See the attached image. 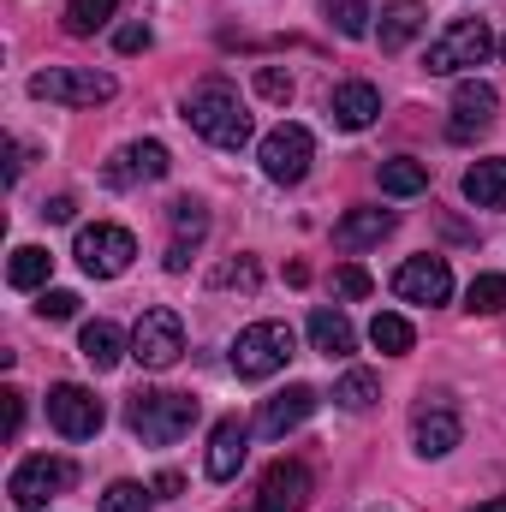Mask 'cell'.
<instances>
[{"label": "cell", "mask_w": 506, "mask_h": 512, "mask_svg": "<svg viewBox=\"0 0 506 512\" xmlns=\"http://www.w3.org/2000/svg\"><path fill=\"white\" fill-rule=\"evenodd\" d=\"M185 126L197 137H209L215 149H245L251 143V114H245V102L227 78H203L185 96Z\"/></svg>", "instance_id": "6da1fadb"}, {"label": "cell", "mask_w": 506, "mask_h": 512, "mask_svg": "<svg viewBox=\"0 0 506 512\" xmlns=\"http://www.w3.org/2000/svg\"><path fill=\"white\" fill-rule=\"evenodd\" d=\"M126 423L143 447H173L179 435H191L197 399H191V393H155V387H143V393H131Z\"/></svg>", "instance_id": "7a4b0ae2"}, {"label": "cell", "mask_w": 506, "mask_h": 512, "mask_svg": "<svg viewBox=\"0 0 506 512\" xmlns=\"http://www.w3.org/2000/svg\"><path fill=\"white\" fill-rule=\"evenodd\" d=\"M292 346H298V334H292L286 322H251V328H239V340H233L227 364H233V376H239V382H262V376L286 370Z\"/></svg>", "instance_id": "3957f363"}, {"label": "cell", "mask_w": 506, "mask_h": 512, "mask_svg": "<svg viewBox=\"0 0 506 512\" xmlns=\"http://www.w3.org/2000/svg\"><path fill=\"white\" fill-rule=\"evenodd\" d=\"M501 42H495V30L483 24V18H453L435 42H429V72L435 78H453V72H465V66H483L489 54H495Z\"/></svg>", "instance_id": "277c9868"}, {"label": "cell", "mask_w": 506, "mask_h": 512, "mask_svg": "<svg viewBox=\"0 0 506 512\" xmlns=\"http://www.w3.org/2000/svg\"><path fill=\"white\" fill-rule=\"evenodd\" d=\"M30 96L60 102V108H102V102H114V78L96 66H48L30 78Z\"/></svg>", "instance_id": "5b68a950"}, {"label": "cell", "mask_w": 506, "mask_h": 512, "mask_svg": "<svg viewBox=\"0 0 506 512\" xmlns=\"http://www.w3.org/2000/svg\"><path fill=\"white\" fill-rule=\"evenodd\" d=\"M131 358L143 370H173L185 358V322H179V310H167V304L143 310L137 328H131Z\"/></svg>", "instance_id": "8992f818"}, {"label": "cell", "mask_w": 506, "mask_h": 512, "mask_svg": "<svg viewBox=\"0 0 506 512\" xmlns=\"http://www.w3.org/2000/svg\"><path fill=\"white\" fill-rule=\"evenodd\" d=\"M72 465L66 459H48V453H36V459H18V471L6 477V495H12V507L18 512H42L60 489H72Z\"/></svg>", "instance_id": "52a82bcc"}, {"label": "cell", "mask_w": 506, "mask_h": 512, "mask_svg": "<svg viewBox=\"0 0 506 512\" xmlns=\"http://www.w3.org/2000/svg\"><path fill=\"white\" fill-rule=\"evenodd\" d=\"M78 268L90 274V280H120L131 268V256H137V239H131L126 227H114V221H96V227H84L78 233Z\"/></svg>", "instance_id": "ba28073f"}, {"label": "cell", "mask_w": 506, "mask_h": 512, "mask_svg": "<svg viewBox=\"0 0 506 512\" xmlns=\"http://www.w3.org/2000/svg\"><path fill=\"white\" fill-rule=\"evenodd\" d=\"M310 155H316V137L304 126H274L262 143H256V161L274 185H298L310 173Z\"/></svg>", "instance_id": "9c48e42d"}, {"label": "cell", "mask_w": 506, "mask_h": 512, "mask_svg": "<svg viewBox=\"0 0 506 512\" xmlns=\"http://www.w3.org/2000/svg\"><path fill=\"white\" fill-rule=\"evenodd\" d=\"M48 423H54L66 441H90V435H102V399L78 382H60L48 393Z\"/></svg>", "instance_id": "30bf717a"}, {"label": "cell", "mask_w": 506, "mask_h": 512, "mask_svg": "<svg viewBox=\"0 0 506 512\" xmlns=\"http://www.w3.org/2000/svg\"><path fill=\"white\" fill-rule=\"evenodd\" d=\"M393 292L405 304H447L453 298V268L447 256H405L399 274H393Z\"/></svg>", "instance_id": "8fae6325"}, {"label": "cell", "mask_w": 506, "mask_h": 512, "mask_svg": "<svg viewBox=\"0 0 506 512\" xmlns=\"http://www.w3.org/2000/svg\"><path fill=\"white\" fill-rule=\"evenodd\" d=\"M167 143H155V137H143V143H126L108 167H102V179L114 185V191H126V185H137V179H167Z\"/></svg>", "instance_id": "7c38bea8"}, {"label": "cell", "mask_w": 506, "mask_h": 512, "mask_svg": "<svg viewBox=\"0 0 506 512\" xmlns=\"http://www.w3.org/2000/svg\"><path fill=\"white\" fill-rule=\"evenodd\" d=\"M316 411V387H304V382H292L286 393H268L262 399V411H256V429L268 435V441H286L304 417Z\"/></svg>", "instance_id": "4fadbf2b"}, {"label": "cell", "mask_w": 506, "mask_h": 512, "mask_svg": "<svg viewBox=\"0 0 506 512\" xmlns=\"http://www.w3.org/2000/svg\"><path fill=\"white\" fill-rule=\"evenodd\" d=\"M304 501H310V471L298 459L268 465V477L256 489V512H304Z\"/></svg>", "instance_id": "5bb4252c"}, {"label": "cell", "mask_w": 506, "mask_h": 512, "mask_svg": "<svg viewBox=\"0 0 506 512\" xmlns=\"http://www.w3.org/2000/svg\"><path fill=\"white\" fill-rule=\"evenodd\" d=\"M245 453H251V429L239 417H221L215 435H209V477L215 483H233L239 465H245Z\"/></svg>", "instance_id": "9a60e30c"}, {"label": "cell", "mask_w": 506, "mask_h": 512, "mask_svg": "<svg viewBox=\"0 0 506 512\" xmlns=\"http://www.w3.org/2000/svg\"><path fill=\"white\" fill-rule=\"evenodd\" d=\"M495 108H501V96H495V84H483V78H465L459 90H453V137H471V131H483L495 120Z\"/></svg>", "instance_id": "2e32d148"}, {"label": "cell", "mask_w": 506, "mask_h": 512, "mask_svg": "<svg viewBox=\"0 0 506 512\" xmlns=\"http://www.w3.org/2000/svg\"><path fill=\"white\" fill-rule=\"evenodd\" d=\"M328 114H334V126H340V131H364V126H376V114H381V90H376V84H364V78H352V84H340V90L328 96Z\"/></svg>", "instance_id": "e0dca14e"}, {"label": "cell", "mask_w": 506, "mask_h": 512, "mask_svg": "<svg viewBox=\"0 0 506 512\" xmlns=\"http://www.w3.org/2000/svg\"><path fill=\"white\" fill-rule=\"evenodd\" d=\"M459 435H465L459 411H447V405H435V411H417V429H411V441H417V453H423V459H447V453L459 447Z\"/></svg>", "instance_id": "ac0fdd59"}, {"label": "cell", "mask_w": 506, "mask_h": 512, "mask_svg": "<svg viewBox=\"0 0 506 512\" xmlns=\"http://www.w3.org/2000/svg\"><path fill=\"white\" fill-rule=\"evenodd\" d=\"M387 233H393V209H346L334 221V245L340 251H370Z\"/></svg>", "instance_id": "d6986e66"}, {"label": "cell", "mask_w": 506, "mask_h": 512, "mask_svg": "<svg viewBox=\"0 0 506 512\" xmlns=\"http://www.w3.org/2000/svg\"><path fill=\"white\" fill-rule=\"evenodd\" d=\"M423 24H429L423 0H387V6H381V30H376V36H381V54H399V48H405Z\"/></svg>", "instance_id": "ffe728a7"}, {"label": "cell", "mask_w": 506, "mask_h": 512, "mask_svg": "<svg viewBox=\"0 0 506 512\" xmlns=\"http://www.w3.org/2000/svg\"><path fill=\"white\" fill-rule=\"evenodd\" d=\"M310 346L322 352V358H352V346H358V334H352V322L340 316V310H310Z\"/></svg>", "instance_id": "44dd1931"}, {"label": "cell", "mask_w": 506, "mask_h": 512, "mask_svg": "<svg viewBox=\"0 0 506 512\" xmlns=\"http://www.w3.org/2000/svg\"><path fill=\"white\" fill-rule=\"evenodd\" d=\"M78 352H84V364H90V370H114V364L126 358V334H120L114 322H84Z\"/></svg>", "instance_id": "7402d4cb"}, {"label": "cell", "mask_w": 506, "mask_h": 512, "mask_svg": "<svg viewBox=\"0 0 506 512\" xmlns=\"http://www.w3.org/2000/svg\"><path fill=\"white\" fill-rule=\"evenodd\" d=\"M465 197H471L477 209H506V155L465 167Z\"/></svg>", "instance_id": "603a6c76"}, {"label": "cell", "mask_w": 506, "mask_h": 512, "mask_svg": "<svg viewBox=\"0 0 506 512\" xmlns=\"http://www.w3.org/2000/svg\"><path fill=\"white\" fill-rule=\"evenodd\" d=\"M48 274H54V256L42 251V245H18V251H12V262H6V280H12L18 292L48 286Z\"/></svg>", "instance_id": "cb8c5ba5"}, {"label": "cell", "mask_w": 506, "mask_h": 512, "mask_svg": "<svg viewBox=\"0 0 506 512\" xmlns=\"http://www.w3.org/2000/svg\"><path fill=\"white\" fill-rule=\"evenodd\" d=\"M381 191L387 197H417V191H429V167L411 161V155H393V161H381Z\"/></svg>", "instance_id": "d4e9b609"}, {"label": "cell", "mask_w": 506, "mask_h": 512, "mask_svg": "<svg viewBox=\"0 0 506 512\" xmlns=\"http://www.w3.org/2000/svg\"><path fill=\"white\" fill-rule=\"evenodd\" d=\"M370 346H376V352H387V358H405V352L417 346V334H411V322H405V316L376 310V322H370Z\"/></svg>", "instance_id": "484cf974"}, {"label": "cell", "mask_w": 506, "mask_h": 512, "mask_svg": "<svg viewBox=\"0 0 506 512\" xmlns=\"http://www.w3.org/2000/svg\"><path fill=\"white\" fill-rule=\"evenodd\" d=\"M114 12H120V0H72L66 6V30L72 36H96V30L114 24Z\"/></svg>", "instance_id": "4316f807"}, {"label": "cell", "mask_w": 506, "mask_h": 512, "mask_svg": "<svg viewBox=\"0 0 506 512\" xmlns=\"http://www.w3.org/2000/svg\"><path fill=\"white\" fill-rule=\"evenodd\" d=\"M465 310H477V316H501L506 310V274H477L471 292H465Z\"/></svg>", "instance_id": "83f0119b"}, {"label": "cell", "mask_w": 506, "mask_h": 512, "mask_svg": "<svg viewBox=\"0 0 506 512\" xmlns=\"http://www.w3.org/2000/svg\"><path fill=\"white\" fill-rule=\"evenodd\" d=\"M203 233H209V209H203V203H191V197H185V203H173V245H191V251H197V239H203Z\"/></svg>", "instance_id": "f1b7e54d"}, {"label": "cell", "mask_w": 506, "mask_h": 512, "mask_svg": "<svg viewBox=\"0 0 506 512\" xmlns=\"http://www.w3.org/2000/svg\"><path fill=\"white\" fill-rule=\"evenodd\" d=\"M328 18H334L340 36L358 42V36H370V18H376V12H370V0H328Z\"/></svg>", "instance_id": "f546056e"}, {"label": "cell", "mask_w": 506, "mask_h": 512, "mask_svg": "<svg viewBox=\"0 0 506 512\" xmlns=\"http://www.w3.org/2000/svg\"><path fill=\"white\" fill-rule=\"evenodd\" d=\"M334 399H340L346 411H370V405H376V376H370V370H346V376L334 382Z\"/></svg>", "instance_id": "4dcf8cb0"}, {"label": "cell", "mask_w": 506, "mask_h": 512, "mask_svg": "<svg viewBox=\"0 0 506 512\" xmlns=\"http://www.w3.org/2000/svg\"><path fill=\"white\" fill-rule=\"evenodd\" d=\"M102 512H149V489L143 483H108L102 489Z\"/></svg>", "instance_id": "1f68e13d"}, {"label": "cell", "mask_w": 506, "mask_h": 512, "mask_svg": "<svg viewBox=\"0 0 506 512\" xmlns=\"http://www.w3.org/2000/svg\"><path fill=\"white\" fill-rule=\"evenodd\" d=\"M256 96H262V102H280V108H286V102H292V78H286L280 66H256Z\"/></svg>", "instance_id": "d6a6232c"}, {"label": "cell", "mask_w": 506, "mask_h": 512, "mask_svg": "<svg viewBox=\"0 0 506 512\" xmlns=\"http://www.w3.org/2000/svg\"><path fill=\"white\" fill-rule=\"evenodd\" d=\"M370 286H376L370 268H358V262H340V268H334V292H340V298H370Z\"/></svg>", "instance_id": "836d02e7"}, {"label": "cell", "mask_w": 506, "mask_h": 512, "mask_svg": "<svg viewBox=\"0 0 506 512\" xmlns=\"http://www.w3.org/2000/svg\"><path fill=\"white\" fill-rule=\"evenodd\" d=\"M215 286H239V292H256V262L239 256V262H221L215 268Z\"/></svg>", "instance_id": "e575fe53"}, {"label": "cell", "mask_w": 506, "mask_h": 512, "mask_svg": "<svg viewBox=\"0 0 506 512\" xmlns=\"http://www.w3.org/2000/svg\"><path fill=\"white\" fill-rule=\"evenodd\" d=\"M36 310H42L48 322H66V316H78V292H66V286H48Z\"/></svg>", "instance_id": "d590c367"}, {"label": "cell", "mask_w": 506, "mask_h": 512, "mask_svg": "<svg viewBox=\"0 0 506 512\" xmlns=\"http://www.w3.org/2000/svg\"><path fill=\"white\" fill-rule=\"evenodd\" d=\"M0 399H6V411H0V435L12 441V435H18V423H24V393H18V387H6Z\"/></svg>", "instance_id": "8d00e7d4"}, {"label": "cell", "mask_w": 506, "mask_h": 512, "mask_svg": "<svg viewBox=\"0 0 506 512\" xmlns=\"http://www.w3.org/2000/svg\"><path fill=\"white\" fill-rule=\"evenodd\" d=\"M114 48H120V54H143V48H149V24H120V30H114Z\"/></svg>", "instance_id": "74e56055"}, {"label": "cell", "mask_w": 506, "mask_h": 512, "mask_svg": "<svg viewBox=\"0 0 506 512\" xmlns=\"http://www.w3.org/2000/svg\"><path fill=\"white\" fill-rule=\"evenodd\" d=\"M42 215H48V221H72V215H78V203H72V197H48V203H42Z\"/></svg>", "instance_id": "f35d334b"}, {"label": "cell", "mask_w": 506, "mask_h": 512, "mask_svg": "<svg viewBox=\"0 0 506 512\" xmlns=\"http://www.w3.org/2000/svg\"><path fill=\"white\" fill-rule=\"evenodd\" d=\"M179 489H185V477H179V471H161V477H155V495H179Z\"/></svg>", "instance_id": "ab89813d"}, {"label": "cell", "mask_w": 506, "mask_h": 512, "mask_svg": "<svg viewBox=\"0 0 506 512\" xmlns=\"http://www.w3.org/2000/svg\"><path fill=\"white\" fill-rule=\"evenodd\" d=\"M471 512H506V495H495V501H483V507H471Z\"/></svg>", "instance_id": "60d3db41"}, {"label": "cell", "mask_w": 506, "mask_h": 512, "mask_svg": "<svg viewBox=\"0 0 506 512\" xmlns=\"http://www.w3.org/2000/svg\"><path fill=\"white\" fill-rule=\"evenodd\" d=\"M501 60H506V36H501Z\"/></svg>", "instance_id": "b9f144b4"}]
</instances>
